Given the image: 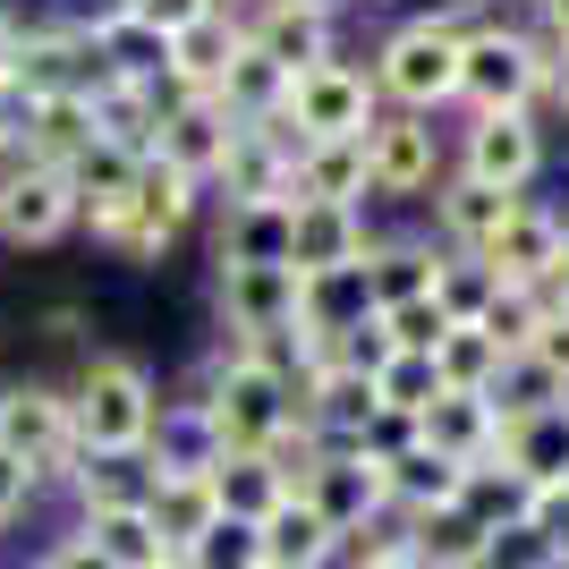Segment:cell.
<instances>
[{"mask_svg":"<svg viewBox=\"0 0 569 569\" xmlns=\"http://www.w3.org/2000/svg\"><path fill=\"white\" fill-rule=\"evenodd\" d=\"M179 561H188V569H263V527H256V519H230V510H221V519L204 527V536H196Z\"/></svg>","mask_w":569,"mask_h":569,"instance_id":"obj_37","label":"cell"},{"mask_svg":"<svg viewBox=\"0 0 569 569\" xmlns=\"http://www.w3.org/2000/svg\"><path fill=\"white\" fill-rule=\"evenodd\" d=\"M69 417H77V442H86V451H153L162 400H153V382H144L137 357H94L69 391Z\"/></svg>","mask_w":569,"mask_h":569,"instance_id":"obj_1","label":"cell"},{"mask_svg":"<svg viewBox=\"0 0 569 569\" xmlns=\"http://www.w3.org/2000/svg\"><path fill=\"white\" fill-rule=\"evenodd\" d=\"M433 298H442V315H451V323H476V315L493 307V272H485L476 256H459V263H442Z\"/></svg>","mask_w":569,"mask_h":569,"instance_id":"obj_41","label":"cell"},{"mask_svg":"<svg viewBox=\"0 0 569 569\" xmlns=\"http://www.w3.org/2000/svg\"><path fill=\"white\" fill-rule=\"evenodd\" d=\"M0 451H18L43 476H77L86 442H77V417H69V391H43V382H9L0 391Z\"/></svg>","mask_w":569,"mask_h":569,"instance_id":"obj_7","label":"cell"},{"mask_svg":"<svg viewBox=\"0 0 569 569\" xmlns=\"http://www.w3.org/2000/svg\"><path fill=\"white\" fill-rule=\"evenodd\" d=\"M366 179H375V196H417V188H433V128H426L417 111L375 119V137H366Z\"/></svg>","mask_w":569,"mask_h":569,"instance_id":"obj_20","label":"cell"},{"mask_svg":"<svg viewBox=\"0 0 569 569\" xmlns=\"http://www.w3.org/2000/svg\"><path fill=\"white\" fill-rule=\"evenodd\" d=\"M536 162H545V137L527 128V111H485L468 128V179H485V188H510L519 196L527 179H536Z\"/></svg>","mask_w":569,"mask_h":569,"instance_id":"obj_18","label":"cell"},{"mask_svg":"<svg viewBox=\"0 0 569 569\" xmlns=\"http://www.w3.org/2000/svg\"><path fill=\"white\" fill-rule=\"evenodd\" d=\"M375 77L349 69V60H323V69H307L298 86H289L281 119L298 128V144H340V137H375Z\"/></svg>","mask_w":569,"mask_h":569,"instance_id":"obj_5","label":"cell"},{"mask_svg":"<svg viewBox=\"0 0 569 569\" xmlns=\"http://www.w3.org/2000/svg\"><path fill=\"white\" fill-rule=\"evenodd\" d=\"M545 9V34H552V51H569V0H536Z\"/></svg>","mask_w":569,"mask_h":569,"instance_id":"obj_48","label":"cell"},{"mask_svg":"<svg viewBox=\"0 0 569 569\" xmlns=\"http://www.w3.org/2000/svg\"><path fill=\"white\" fill-rule=\"evenodd\" d=\"M569 256V230L552 213H536V204H519V213L493 230V247H485V272H493V289H545L552 281V263Z\"/></svg>","mask_w":569,"mask_h":569,"instance_id":"obj_16","label":"cell"},{"mask_svg":"<svg viewBox=\"0 0 569 569\" xmlns=\"http://www.w3.org/2000/svg\"><path fill=\"white\" fill-rule=\"evenodd\" d=\"M188 213H196V179H188V170H170L162 153H144V162H137V196H128V221L111 230V247H119V256H137V263H153L170 238L188 230Z\"/></svg>","mask_w":569,"mask_h":569,"instance_id":"obj_8","label":"cell"},{"mask_svg":"<svg viewBox=\"0 0 569 569\" xmlns=\"http://www.w3.org/2000/svg\"><path fill=\"white\" fill-rule=\"evenodd\" d=\"M433 213H442V230H451L459 256H485V247H493V230L519 213V196H510V188H485V179H468V170H459L451 188L433 196Z\"/></svg>","mask_w":569,"mask_h":569,"instance_id":"obj_26","label":"cell"},{"mask_svg":"<svg viewBox=\"0 0 569 569\" xmlns=\"http://www.w3.org/2000/svg\"><path fill=\"white\" fill-rule=\"evenodd\" d=\"M247 51H263V60L298 86L307 69L332 60V9H315V0H263L256 26H247Z\"/></svg>","mask_w":569,"mask_h":569,"instance_id":"obj_14","label":"cell"},{"mask_svg":"<svg viewBox=\"0 0 569 569\" xmlns=\"http://www.w3.org/2000/svg\"><path fill=\"white\" fill-rule=\"evenodd\" d=\"M315 9H332V0H315Z\"/></svg>","mask_w":569,"mask_h":569,"instance_id":"obj_50","label":"cell"},{"mask_svg":"<svg viewBox=\"0 0 569 569\" xmlns=\"http://www.w3.org/2000/svg\"><path fill=\"white\" fill-rule=\"evenodd\" d=\"M382 485H391V510L426 519V510H451V501H459L468 468H451V459H442V451H426V442H400V451L382 459Z\"/></svg>","mask_w":569,"mask_h":569,"instance_id":"obj_25","label":"cell"},{"mask_svg":"<svg viewBox=\"0 0 569 569\" xmlns=\"http://www.w3.org/2000/svg\"><path fill=\"white\" fill-rule=\"evenodd\" d=\"M366 213L357 204H289V272L298 281H340L366 263Z\"/></svg>","mask_w":569,"mask_h":569,"instance_id":"obj_11","label":"cell"},{"mask_svg":"<svg viewBox=\"0 0 569 569\" xmlns=\"http://www.w3.org/2000/svg\"><path fill=\"white\" fill-rule=\"evenodd\" d=\"M501 468L527 485H569V391L545 408H501Z\"/></svg>","mask_w":569,"mask_h":569,"instance_id":"obj_17","label":"cell"},{"mask_svg":"<svg viewBox=\"0 0 569 569\" xmlns=\"http://www.w3.org/2000/svg\"><path fill=\"white\" fill-rule=\"evenodd\" d=\"M77 536H86V545H94L111 569H162V561H170V545H162V527H153V510H94Z\"/></svg>","mask_w":569,"mask_h":569,"instance_id":"obj_34","label":"cell"},{"mask_svg":"<svg viewBox=\"0 0 569 569\" xmlns=\"http://www.w3.org/2000/svg\"><path fill=\"white\" fill-rule=\"evenodd\" d=\"M375 400H382V417H400V426H417L433 400H442V375H433V357H408V349H391L375 366Z\"/></svg>","mask_w":569,"mask_h":569,"instance_id":"obj_35","label":"cell"},{"mask_svg":"<svg viewBox=\"0 0 569 569\" xmlns=\"http://www.w3.org/2000/svg\"><path fill=\"white\" fill-rule=\"evenodd\" d=\"M213 519H221L213 468H162V493H153V527H162V545H170V552H188Z\"/></svg>","mask_w":569,"mask_h":569,"instance_id":"obj_31","label":"cell"},{"mask_svg":"<svg viewBox=\"0 0 569 569\" xmlns=\"http://www.w3.org/2000/svg\"><path fill=\"white\" fill-rule=\"evenodd\" d=\"M298 307H307V281L289 263H221V315H230V332H247V340L289 332Z\"/></svg>","mask_w":569,"mask_h":569,"instance_id":"obj_13","label":"cell"},{"mask_svg":"<svg viewBox=\"0 0 569 569\" xmlns=\"http://www.w3.org/2000/svg\"><path fill=\"white\" fill-rule=\"evenodd\" d=\"M527 501H536V485L527 476H510L501 459H485V468H468V485H459V510H468L476 527H493V545L501 536H519L527 527Z\"/></svg>","mask_w":569,"mask_h":569,"instance_id":"obj_32","label":"cell"},{"mask_svg":"<svg viewBox=\"0 0 569 569\" xmlns=\"http://www.w3.org/2000/svg\"><path fill=\"white\" fill-rule=\"evenodd\" d=\"M545 77H552V51L545 43H527V34H468L459 43V94L476 102V119L485 111H527V102L545 94Z\"/></svg>","mask_w":569,"mask_h":569,"instance_id":"obj_6","label":"cell"},{"mask_svg":"<svg viewBox=\"0 0 569 569\" xmlns=\"http://www.w3.org/2000/svg\"><path fill=\"white\" fill-rule=\"evenodd\" d=\"M18 34H26V26H9V18H0V102L18 94Z\"/></svg>","mask_w":569,"mask_h":569,"instance_id":"obj_47","label":"cell"},{"mask_svg":"<svg viewBox=\"0 0 569 569\" xmlns=\"http://www.w3.org/2000/svg\"><path fill=\"white\" fill-rule=\"evenodd\" d=\"M221 0H137V18L153 26V34H179V26H196V18H213Z\"/></svg>","mask_w":569,"mask_h":569,"instance_id":"obj_43","label":"cell"},{"mask_svg":"<svg viewBox=\"0 0 569 569\" xmlns=\"http://www.w3.org/2000/svg\"><path fill=\"white\" fill-rule=\"evenodd\" d=\"M69 221H77L69 170H43V162H9L0 170V238H9V247H51Z\"/></svg>","mask_w":569,"mask_h":569,"instance_id":"obj_10","label":"cell"},{"mask_svg":"<svg viewBox=\"0 0 569 569\" xmlns=\"http://www.w3.org/2000/svg\"><path fill=\"white\" fill-rule=\"evenodd\" d=\"M545 94L569 111V51H552V77H545Z\"/></svg>","mask_w":569,"mask_h":569,"instance_id":"obj_49","label":"cell"},{"mask_svg":"<svg viewBox=\"0 0 569 569\" xmlns=\"http://www.w3.org/2000/svg\"><path fill=\"white\" fill-rule=\"evenodd\" d=\"M357 569H426V561H417V545H408V536H382V545L357 552Z\"/></svg>","mask_w":569,"mask_h":569,"instance_id":"obj_45","label":"cell"},{"mask_svg":"<svg viewBox=\"0 0 569 569\" xmlns=\"http://www.w3.org/2000/svg\"><path fill=\"white\" fill-rule=\"evenodd\" d=\"M433 375H442V391H501L510 357H501V340L485 323H451L442 349H433Z\"/></svg>","mask_w":569,"mask_h":569,"instance_id":"obj_33","label":"cell"},{"mask_svg":"<svg viewBox=\"0 0 569 569\" xmlns=\"http://www.w3.org/2000/svg\"><path fill=\"white\" fill-rule=\"evenodd\" d=\"M69 485H77V501H86V519H94V510H153L162 468H153V451H86Z\"/></svg>","mask_w":569,"mask_h":569,"instance_id":"obj_22","label":"cell"},{"mask_svg":"<svg viewBox=\"0 0 569 569\" xmlns=\"http://www.w3.org/2000/svg\"><path fill=\"white\" fill-rule=\"evenodd\" d=\"M408 545L426 569H493V527H476L468 510H426V519H408Z\"/></svg>","mask_w":569,"mask_h":569,"instance_id":"obj_30","label":"cell"},{"mask_svg":"<svg viewBox=\"0 0 569 569\" xmlns=\"http://www.w3.org/2000/svg\"><path fill=\"white\" fill-rule=\"evenodd\" d=\"M43 569H111V561H102V552L86 545V536H60V545L43 552Z\"/></svg>","mask_w":569,"mask_h":569,"instance_id":"obj_46","label":"cell"},{"mask_svg":"<svg viewBox=\"0 0 569 569\" xmlns=\"http://www.w3.org/2000/svg\"><path fill=\"white\" fill-rule=\"evenodd\" d=\"M69 188H77V221H94V238H111L128 221V196H137V153H119L111 137H94L69 162Z\"/></svg>","mask_w":569,"mask_h":569,"instance_id":"obj_21","label":"cell"},{"mask_svg":"<svg viewBox=\"0 0 569 569\" xmlns=\"http://www.w3.org/2000/svg\"><path fill=\"white\" fill-rule=\"evenodd\" d=\"M519 366L536 382H552V391H569V307H545V323H536V340H527Z\"/></svg>","mask_w":569,"mask_h":569,"instance_id":"obj_42","label":"cell"},{"mask_svg":"<svg viewBox=\"0 0 569 569\" xmlns=\"http://www.w3.org/2000/svg\"><path fill=\"white\" fill-rule=\"evenodd\" d=\"M18 137H26V162H43V170H69L77 153H86V144L102 137V128H94V102H26Z\"/></svg>","mask_w":569,"mask_h":569,"instance_id":"obj_29","label":"cell"},{"mask_svg":"<svg viewBox=\"0 0 569 569\" xmlns=\"http://www.w3.org/2000/svg\"><path fill=\"white\" fill-rule=\"evenodd\" d=\"M433 281H442V256L417 247V238H382V247H366V263H357V289H366L375 315L408 307V298H433Z\"/></svg>","mask_w":569,"mask_h":569,"instance_id":"obj_23","label":"cell"},{"mask_svg":"<svg viewBox=\"0 0 569 569\" xmlns=\"http://www.w3.org/2000/svg\"><path fill=\"white\" fill-rule=\"evenodd\" d=\"M366 188H375V179H366V137L307 144L298 170H289V204H357Z\"/></svg>","mask_w":569,"mask_h":569,"instance_id":"obj_24","label":"cell"},{"mask_svg":"<svg viewBox=\"0 0 569 569\" xmlns=\"http://www.w3.org/2000/svg\"><path fill=\"white\" fill-rule=\"evenodd\" d=\"M247 51V26H230L213 9V18H196L170 34V102H188V94H221V77H230V60Z\"/></svg>","mask_w":569,"mask_h":569,"instance_id":"obj_19","label":"cell"},{"mask_svg":"<svg viewBox=\"0 0 569 569\" xmlns=\"http://www.w3.org/2000/svg\"><path fill=\"white\" fill-rule=\"evenodd\" d=\"M204 433H213V451H272L289 426H298V391L281 375H263L256 357H230L213 375V391L196 400Z\"/></svg>","mask_w":569,"mask_h":569,"instance_id":"obj_2","label":"cell"},{"mask_svg":"<svg viewBox=\"0 0 569 569\" xmlns=\"http://www.w3.org/2000/svg\"><path fill=\"white\" fill-rule=\"evenodd\" d=\"M238 137H247V119H238L230 102L188 94V102H170V111H162V144H153V153H162L170 170H188L196 188H204V179H221V170H230Z\"/></svg>","mask_w":569,"mask_h":569,"instance_id":"obj_9","label":"cell"},{"mask_svg":"<svg viewBox=\"0 0 569 569\" xmlns=\"http://www.w3.org/2000/svg\"><path fill=\"white\" fill-rule=\"evenodd\" d=\"M476 323H485V332L501 340V357L519 366L527 340H536V323H545V298H536V289H493V307L476 315Z\"/></svg>","mask_w":569,"mask_h":569,"instance_id":"obj_38","label":"cell"},{"mask_svg":"<svg viewBox=\"0 0 569 569\" xmlns=\"http://www.w3.org/2000/svg\"><path fill=\"white\" fill-rule=\"evenodd\" d=\"M102 86H111V60L94 34H77V26L18 34V94L9 102H94Z\"/></svg>","mask_w":569,"mask_h":569,"instance_id":"obj_4","label":"cell"},{"mask_svg":"<svg viewBox=\"0 0 569 569\" xmlns=\"http://www.w3.org/2000/svg\"><path fill=\"white\" fill-rule=\"evenodd\" d=\"M459 43H468V34H459L451 18H417V26H400V34L382 43L375 86L400 102V111L426 119L433 102H451V94H459Z\"/></svg>","mask_w":569,"mask_h":569,"instance_id":"obj_3","label":"cell"},{"mask_svg":"<svg viewBox=\"0 0 569 569\" xmlns=\"http://www.w3.org/2000/svg\"><path fill=\"white\" fill-rule=\"evenodd\" d=\"M213 501L230 510V519H256L263 527L289 501V476L272 468L263 451H213Z\"/></svg>","mask_w":569,"mask_h":569,"instance_id":"obj_28","label":"cell"},{"mask_svg":"<svg viewBox=\"0 0 569 569\" xmlns=\"http://www.w3.org/2000/svg\"><path fill=\"white\" fill-rule=\"evenodd\" d=\"M221 263H289V204H230Z\"/></svg>","mask_w":569,"mask_h":569,"instance_id":"obj_36","label":"cell"},{"mask_svg":"<svg viewBox=\"0 0 569 569\" xmlns=\"http://www.w3.org/2000/svg\"><path fill=\"white\" fill-rule=\"evenodd\" d=\"M332 552H340V536L307 493H289L281 510L263 519V569H323Z\"/></svg>","mask_w":569,"mask_h":569,"instance_id":"obj_27","label":"cell"},{"mask_svg":"<svg viewBox=\"0 0 569 569\" xmlns=\"http://www.w3.org/2000/svg\"><path fill=\"white\" fill-rule=\"evenodd\" d=\"M375 323H382V340H391V349H408V357H433V349H442V332H451L442 298H408V307L375 315Z\"/></svg>","mask_w":569,"mask_h":569,"instance_id":"obj_39","label":"cell"},{"mask_svg":"<svg viewBox=\"0 0 569 569\" xmlns=\"http://www.w3.org/2000/svg\"><path fill=\"white\" fill-rule=\"evenodd\" d=\"M519 536H527V552H536V561H561V552H569V485H536Z\"/></svg>","mask_w":569,"mask_h":569,"instance_id":"obj_40","label":"cell"},{"mask_svg":"<svg viewBox=\"0 0 569 569\" xmlns=\"http://www.w3.org/2000/svg\"><path fill=\"white\" fill-rule=\"evenodd\" d=\"M417 442L442 451L451 468H485V459H501V400L493 391H442L417 417Z\"/></svg>","mask_w":569,"mask_h":569,"instance_id":"obj_15","label":"cell"},{"mask_svg":"<svg viewBox=\"0 0 569 569\" xmlns=\"http://www.w3.org/2000/svg\"><path fill=\"white\" fill-rule=\"evenodd\" d=\"M298 493L332 519L340 545H349V536H366V519H382V510H391V485H382V459H375V451H323V468H315Z\"/></svg>","mask_w":569,"mask_h":569,"instance_id":"obj_12","label":"cell"},{"mask_svg":"<svg viewBox=\"0 0 569 569\" xmlns=\"http://www.w3.org/2000/svg\"><path fill=\"white\" fill-rule=\"evenodd\" d=\"M26 493H34V468H26L18 451H0V527L26 510Z\"/></svg>","mask_w":569,"mask_h":569,"instance_id":"obj_44","label":"cell"}]
</instances>
